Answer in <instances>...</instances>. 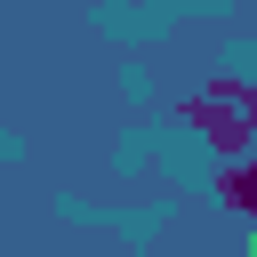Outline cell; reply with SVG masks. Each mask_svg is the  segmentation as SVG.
<instances>
[{"label":"cell","mask_w":257,"mask_h":257,"mask_svg":"<svg viewBox=\"0 0 257 257\" xmlns=\"http://www.w3.org/2000/svg\"><path fill=\"white\" fill-rule=\"evenodd\" d=\"M177 120H193L225 161H241L249 145H257V80H241V72H217L201 96H185L177 104Z\"/></svg>","instance_id":"6da1fadb"},{"label":"cell","mask_w":257,"mask_h":257,"mask_svg":"<svg viewBox=\"0 0 257 257\" xmlns=\"http://www.w3.org/2000/svg\"><path fill=\"white\" fill-rule=\"evenodd\" d=\"M217 201L233 217H257V161H225L217 169Z\"/></svg>","instance_id":"7a4b0ae2"}]
</instances>
